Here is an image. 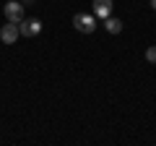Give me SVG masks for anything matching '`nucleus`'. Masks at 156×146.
<instances>
[{
  "mask_svg": "<svg viewBox=\"0 0 156 146\" xmlns=\"http://www.w3.org/2000/svg\"><path fill=\"white\" fill-rule=\"evenodd\" d=\"M3 13H5V18L8 21H13V24H21L23 21V3L21 0H8L5 5H3Z\"/></svg>",
  "mask_w": 156,
  "mask_h": 146,
  "instance_id": "1",
  "label": "nucleus"
},
{
  "mask_svg": "<svg viewBox=\"0 0 156 146\" xmlns=\"http://www.w3.org/2000/svg\"><path fill=\"white\" fill-rule=\"evenodd\" d=\"M73 26L81 34H91L96 29V18L91 16V13H76V16H73Z\"/></svg>",
  "mask_w": 156,
  "mask_h": 146,
  "instance_id": "2",
  "label": "nucleus"
},
{
  "mask_svg": "<svg viewBox=\"0 0 156 146\" xmlns=\"http://www.w3.org/2000/svg\"><path fill=\"white\" fill-rule=\"evenodd\" d=\"M18 31H21V37H37V34L42 31V21H39V18H26L23 16V21L18 24Z\"/></svg>",
  "mask_w": 156,
  "mask_h": 146,
  "instance_id": "3",
  "label": "nucleus"
},
{
  "mask_svg": "<svg viewBox=\"0 0 156 146\" xmlns=\"http://www.w3.org/2000/svg\"><path fill=\"white\" fill-rule=\"evenodd\" d=\"M18 37H21V31H18V24H13V21H8L5 26L0 29V39L5 42V45H16Z\"/></svg>",
  "mask_w": 156,
  "mask_h": 146,
  "instance_id": "4",
  "label": "nucleus"
},
{
  "mask_svg": "<svg viewBox=\"0 0 156 146\" xmlns=\"http://www.w3.org/2000/svg\"><path fill=\"white\" fill-rule=\"evenodd\" d=\"M94 16L96 18L112 16V0H94Z\"/></svg>",
  "mask_w": 156,
  "mask_h": 146,
  "instance_id": "5",
  "label": "nucleus"
},
{
  "mask_svg": "<svg viewBox=\"0 0 156 146\" xmlns=\"http://www.w3.org/2000/svg\"><path fill=\"white\" fill-rule=\"evenodd\" d=\"M101 21H104V29H107L109 34H120V31H122V21H120V18L107 16V18H101Z\"/></svg>",
  "mask_w": 156,
  "mask_h": 146,
  "instance_id": "6",
  "label": "nucleus"
},
{
  "mask_svg": "<svg viewBox=\"0 0 156 146\" xmlns=\"http://www.w3.org/2000/svg\"><path fill=\"white\" fill-rule=\"evenodd\" d=\"M146 60H148V63H156V47H148V50H146Z\"/></svg>",
  "mask_w": 156,
  "mask_h": 146,
  "instance_id": "7",
  "label": "nucleus"
},
{
  "mask_svg": "<svg viewBox=\"0 0 156 146\" xmlns=\"http://www.w3.org/2000/svg\"><path fill=\"white\" fill-rule=\"evenodd\" d=\"M21 3H23V5H31V3H34V0H21Z\"/></svg>",
  "mask_w": 156,
  "mask_h": 146,
  "instance_id": "8",
  "label": "nucleus"
},
{
  "mask_svg": "<svg viewBox=\"0 0 156 146\" xmlns=\"http://www.w3.org/2000/svg\"><path fill=\"white\" fill-rule=\"evenodd\" d=\"M151 8H154V11H156V0H151Z\"/></svg>",
  "mask_w": 156,
  "mask_h": 146,
  "instance_id": "9",
  "label": "nucleus"
}]
</instances>
